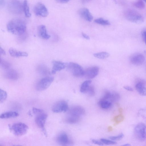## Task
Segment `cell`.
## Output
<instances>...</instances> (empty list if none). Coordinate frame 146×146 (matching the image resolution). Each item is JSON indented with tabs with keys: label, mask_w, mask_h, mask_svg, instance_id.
Instances as JSON below:
<instances>
[{
	"label": "cell",
	"mask_w": 146,
	"mask_h": 146,
	"mask_svg": "<svg viewBox=\"0 0 146 146\" xmlns=\"http://www.w3.org/2000/svg\"><path fill=\"white\" fill-rule=\"evenodd\" d=\"M0 53L2 55H5L6 54L5 51L1 47H0Z\"/></svg>",
	"instance_id": "43"
},
{
	"label": "cell",
	"mask_w": 146,
	"mask_h": 146,
	"mask_svg": "<svg viewBox=\"0 0 146 146\" xmlns=\"http://www.w3.org/2000/svg\"><path fill=\"white\" fill-rule=\"evenodd\" d=\"M33 111L34 114L36 115L43 112L44 111L41 109L33 108Z\"/></svg>",
	"instance_id": "37"
},
{
	"label": "cell",
	"mask_w": 146,
	"mask_h": 146,
	"mask_svg": "<svg viewBox=\"0 0 146 146\" xmlns=\"http://www.w3.org/2000/svg\"><path fill=\"white\" fill-rule=\"evenodd\" d=\"M36 115V116L35 119L36 123L42 131L44 135L47 136V133L45 125L48 117L47 115L43 111Z\"/></svg>",
	"instance_id": "4"
},
{
	"label": "cell",
	"mask_w": 146,
	"mask_h": 146,
	"mask_svg": "<svg viewBox=\"0 0 146 146\" xmlns=\"http://www.w3.org/2000/svg\"><path fill=\"white\" fill-rule=\"evenodd\" d=\"M124 137V135L121 133L118 135L111 136L109 137V139L113 141H118Z\"/></svg>",
	"instance_id": "35"
},
{
	"label": "cell",
	"mask_w": 146,
	"mask_h": 146,
	"mask_svg": "<svg viewBox=\"0 0 146 146\" xmlns=\"http://www.w3.org/2000/svg\"><path fill=\"white\" fill-rule=\"evenodd\" d=\"M90 0H81L82 2L83 3H86L89 2Z\"/></svg>",
	"instance_id": "45"
},
{
	"label": "cell",
	"mask_w": 146,
	"mask_h": 146,
	"mask_svg": "<svg viewBox=\"0 0 146 146\" xmlns=\"http://www.w3.org/2000/svg\"><path fill=\"white\" fill-rule=\"evenodd\" d=\"M119 110H120L119 111H120V112L121 113V112H122V109L121 108H120Z\"/></svg>",
	"instance_id": "48"
},
{
	"label": "cell",
	"mask_w": 146,
	"mask_h": 146,
	"mask_svg": "<svg viewBox=\"0 0 146 146\" xmlns=\"http://www.w3.org/2000/svg\"><path fill=\"white\" fill-rule=\"evenodd\" d=\"M135 87L136 90L141 95L146 96V87L144 83L141 81L138 82Z\"/></svg>",
	"instance_id": "20"
},
{
	"label": "cell",
	"mask_w": 146,
	"mask_h": 146,
	"mask_svg": "<svg viewBox=\"0 0 146 146\" xmlns=\"http://www.w3.org/2000/svg\"><path fill=\"white\" fill-rule=\"evenodd\" d=\"M145 53H146V51H145Z\"/></svg>",
	"instance_id": "50"
},
{
	"label": "cell",
	"mask_w": 146,
	"mask_h": 146,
	"mask_svg": "<svg viewBox=\"0 0 146 146\" xmlns=\"http://www.w3.org/2000/svg\"><path fill=\"white\" fill-rule=\"evenodd\" d=\"M23 11L25 16L29 17L31 16L27 0H24L23 3Z\"/></svg>",
	"instance_id": "25"
},
{
	"label": "cell",
	"mask_w": 146,
	"mask_h": 146,
	"mask_svg": "<svg viewBox=\"0 0 146 146\" xmlns=\"http://www.w3.org/2000/svg\"><path fill=\"white\" fill-rule=\"evenodd\" d=\"M34 11L37 16L43 17H46L48 15L47 9L45 5L42 3H37L34 7Z\"/></svg>",
	"instance_id": "10"
},
{
	"label": "cell",
	"mask_w": 146,
	"mask_h": 146,
	"mask_svg": "<svg viewBox=\"0 0 146 146\" xmlns=\"http://www.w3.org/2000/svg\"><path fill=\"white\" fill-rule=\"evenodd\" d=\"M5 77L7 79L13 80H16L19 77L17 72L13 69H9L5 74Z\"/></svg>",
	"instance_id": "18"
},
{
	"label": "cell",
	"mask_w": 146,
	"mask_h": 146,
	"mask_svg": "<svg viewBox=\"0 0 146 146\" xmlns=\"http://www.w3.org/2000/svg\"><path fill=\"white\" fill-rule=\"evenodd\" d=\"M58 3H66L69 1L70 0H56Z\"/></svg>",
	"instance_id": "41"
},
{
	"label": "cell",
	"mask_w": 146,
	"mask_h": 146,
	"mask_svg": "<svg viewBox=\"0 0 146 146\" xmlns=\"http://www.w3.org/2000/svg\"><path fill=\"white\" fill-rule=\"evenodd\" d=\"M82 36L85 39L87 40H89L90 39V37L87 35L85 34V33L82 32Z\"/></svg>",
	"instance_id": "42"
},
{
	"label": "cell",
	"mask_w": 146,
	"mask_h": 146,
	"mask_svg": "<svg viewBox=\"0 0 146 146\" xmlns=\"http://www.w3.org/2000/svg\"><path fill=\"white\" fill-rule=\"evenodd\" d=\"M124 117L121 114H119L115 117L114 120L116 124H118L122 121L124 119Z\"/></svg>",
	"instance_id": "34"
},
{
	"label": "cell",
	"mask_w": 146,
	"mask_h": 146,
	"mask_svg": "<svg viewBox=\"0 0 146 146\" xmlns=\"http://www.w3.org/2000/svg\"><path fill=\"white\" fill-rule=\"evenodd\" d=\"M68 108L67 102L65 100H62L56 103L52 106V110L54 113H59L66 111Z\"/></svg>",
	"instance_id": "9"
},
{
	"label": "cell",
	"mask_w": 146,
	"mask_h": 146,
	"mask_svg": "<svg viewBox=\"0 0 146 146\" xmlns=\"http://www.w3.org/2000/svg\"><path fill=\"white\" fill-rule=\"evenodd\" d=\"M79 117L69 115L66 119V121L68 123H77L80 120Z\"/></svg>",
	"instance_id": "26"
},
{
	"label": "cell",
	"mask_w": 146,
	"mask_h": 146,
	"mask_svg": "<svg viewBox=\"0 0 146 146\" xmlns=\"http://www.w3.org/2000/svg\"><path fill=\"white\" fill-rule=\"evenodd\" d=\"M145 58L140 53H136L133 54L130 58V61L133 64L138 66L142 64L144 62Z\"/></svg>",
	"instance_id": "13"
},
{
	"label": "cell",
	"mask_w": 146,
	"mask_h": 146,
	"mask_svg": "<svg viewBox=\"0 0 146 146\" xmlns=\"http://www.w3.org/2000/svg\"><path fill=\"white\" fill-rule=\"evenodd\" d=\"M79 15L82 18L89 22H91L93 17L89 9L85 7L80 9L78 11Z\"/></svg>",
	"instance_id": "12"
},
{
	"label": "cell",
	"mask_w": 146,
	"mask_h": 146,
	"mask_svg": "<svg viewBox=\"0 0 146 146\" xmlns=\"http://www.w3.org/2000/svg\"><path fill=\"white\" fill-rule=\"evenodd\" d=\"M8 7L9 11L14 14H20L23 11V4L19 0H11Z\"/></svg>",
	"instance_id": "5"
},
{
	"label": "cell",
	"mask_w": 146,
	"mask_h": 146,
	"mask_svg": "<svg viewBox=\"0 0 146 146\" xmlns=\"http://www.w3.org/2000/svg\"><path fill=\"white\" fill-rule=\"evenodd\" d=\"M86 93H87L90 96H94L95 94V91L94 87L92 86H90Z\"/></svg>",
	"instance_id": "36"
},
{
	"label": "cell",
	"mask_w": 146,
	"mask_h": 146,
	"mask_svg": "<svg viewBox=\"0 0 146 146\" xmlns=\"http://www.w3.org/2000/svg\"><path fill=\"white\" fill-rule=\"evenodd\" d=\"M56 141L58 143L62 145H68L71 142L68 135L64 132H62L58 135Z\"/></svg>",
	"instance_id": "14"
},
{
	"label": "cell",
	"mask_w": 146,
	"mask_h": 146,
	"mask_svg": "<svg viewBox=\"0 0 146 146\" xmlns=\"http://www.w3.org/2000/svg\"><path fill=\"white\" fill-rule=\"evenodd\" d=\"M0 65L2 69L7 70L9 69L11 66L9 62L2 58H0Z\"/></svg>",
	"instance_id": "27"
},
{
	"label": "cell",
	"mask_w": 146,
	"mask_h": 146,
	"mask_svg": "<svg viewBox=\"0 0 146 146\" xmlns=\"http://www.w3.org/2000/svg\"><path fill=\"white\" fill-rule=\"evenodd\" d=\"M54 80L52 77L46 76L40 80L36 85V89L39 91L44 90L47 89Z\"/></svg>",
	"instance_id": "7"
},
{
	"label": "cell",
	"mask_w": 146,
	"mask_h": 146,
	"mask_svg": "<svg viewBox=\"0 0 146 146\" xmlns=\"http://www.w3.org/2000/svg\"><path fill=\"white\" fill-rule=\"evenodd\" d=\"M142 35L143 40L146 44V29L142 31Z\"/></svg>",
	"instance_id": "39"
},
{
	"label": "cell",
	"mask_w": 146,
	"mask_h": 146,
	"mask_svg": "<svg viewBox=\"0 0 146 146\" xmlns=\"http://www.w3.org/2000/svg\"><path fill=\"white\" fill-rule=\"evenodd\" d=\"M109 130H112V127H110L109 128Z\"/></svg>",
	"instance_id": "47"
},
{
	"label": "cell",
	"mask_w": 146,
	"mask_h": 146,
	"mask_svg": "<svg viewBox=\"0 0 146 146\" xmlns=\"http://www.w3.org/2000/svg\"><path fill=\"white\" fill-rule=\"evenodd\" d=\"M120 98V96L117 93L111 92L110 101L112 102L118 101L119 100Z\"/></svg>",
	"instance_id": "31"
},
{
	"label": "cell",
	"mask_w": 146,
	"mask_h": 146,
	"mask_svg": "<svg viewBox=\"0 0 146 146\" xmlns=\"http://www.w3.org/2000/svg\"><path fill=\"white\" fill-rule=\"evenodd\" d=\"M135 135L141 141H144L146 139V125L143 123L138 124L134 129Z\"/></svg>",
	"instance_id": "8"
},
{
	"label": "cell",
	"mask_w": 146,
	"mask_h": 146,
	"mask_svg": "<svg viewBox=\"0 0 146 146\" xmlns=\"http://www.w3.org/2000/svg\"><path fill=\"white\" fill-rule=\"evenodd\" d=\"M5 4V0H0V5L1 7L3 6Z\"/></svg>",
	"instance_id": "44"
},
{
	"label": "cell",
	"mask_w": 146,
	"mask_h": 146,
	"mask_svg": "<svg viewBox=\"0 0 146 146\" xmlns=\"http://www.w3.org/2000/svg\"><path fill=\"white\" fill-rule=\"evenodd\" d=\"M123 146H130V145L129 144H126L124 145H123Z\"/></svg>",
	"instance_id": "46"
},
{
	"label": "cell",
	"mask_w": 146,
	"mask_h": 146,
	"mask_svg": "<svg viewBox=\"0 0 146 146\" xmlns=\"http://www.w3.org/2000/svg\"><path fill=\"white\" fill-rule=\"evenodd\" d=\"M134 5L136 7L140 9H143L145 7V4L142 0H138L135 2Z\"/></svg>",
	"instance_id": "32"
},
{
	"label": "cell",
	"mask_w": 146,
	"mask_h": 146,
	"mask_svg": "<svg viewBox=\"0 0 146 146\" xmlns=\"http://www.w3.org/2000/svg\"><path fill=\"white\" fill-rule=\"evenodd\" d=\"M91 82L92 81L90 80L84 81L81 86L80 89V92L82 93H86Z\"/></svg>",
	"instance_id": "24"
},
{
	"label": "cell",
	"mask_w": 146,
	"mask_h": 146,
	"mask_svg": "<svg viewBox=\"0 0 146 146\" xmlns=\"http://www.w3.org/2000/svg\"><path fill=\"white\" fill-rule=\"evenodd\" d=\"M37 72L42 75H47L50 74V72L48 67L43 64H40L36 68Z\"/></svg>",
	"instance_id": "21"
},
{
	"label": "cell",
	"mask_w": 146,
	"mask_h": 146,
	"mask_svg": "<svg viewBox=\"0 0 146 146\" xmlns=\"http://www.w3.org/2000/svg\"><path fill=\"white\" fill-rule=\"evenodd\" d=\"M112 102L109 100L102 98L99 101L98 105L102 109H108L112 105Z\"/></svg>",
	"instance_id": "22"
},
{
	"label": "cell",
	"mask_w": 146,
	"mask_h": 146,
	"mask_svg": "<svg viewBox=\"0 0 146 146\" xmlns=\"http://www.w3.org/2000/svg\"><path fill=\"white\" fill-rule=\"evenodd\" d=\"M9 52L11 56L15 57H26L28 55L26 52L17 50L12 48L9 49Z\"/></svg>",
	"instance_id": "19"
},
{
	"label": "cell",
	"mask_w": 146,
	"mask_h": 146,
	"mask_svg": "<svg viewBox=\"0 0 146 146\" xmlns=\"http://www.w3.org/2000/svg\"><path fill=\"white\" fill-rule=\"evenodd\" d=\"M38 33L39 36L44 39H48L50 37V36L47 33L45 26L44 25H41L38 26Z\"/></svg>",
	"instance_id": "17"
},
{
	"label": "cell",
	"mask_w": 146,
	"mask_h": 146,
	"mask_svg": "<svg viewBox=\"0 0 146 146\" xmlns=\"http://www.w3.org/2000/svg\"><path fill=\"white\" fill-rule=\"evenodd\" d=\"M123 88L129 91L132 92L133 90V89L131 87L129 86H124L123 87Z\"/></svg>",
	"instance_id": "40"
},
{
	"label": "cell",
	"mask_w": 146,
	"mask_h": 146,
	"mask_svg": "<svg viewBox=\"0 0 146 146\" xmlns=\"http://www.w3.org/2000/svg\"><path fill=\"white\" fill-rule=\"evenodd\" d=\"M67 67L74 76L80 77L84 76V70L78 64L70 62L67 64Z\"/></svg>",
	"instance_id": "6"
},
{
	"label": "cell",
	"mask_w": 146,
	"mask_h": 146,
	"mask_svg": "<svg viewBox=\"0 0 146 146\" xmlns=\"http://www.w3.org/2000/svg\"><path fill=\"white\" fill-rule=\"evenodd\" d=\"M93 55L96 58L100 59L106 58L110 56L109 53L104 52L94 53Z\"/></svg>",
	"instance_id": "28"
},
{
	"label": "cell",
	"mask_w": 146,
	"mask_h": 146,
	"mask_svg": "<svg viewBox=\"0 0 146 146\" xmlns=\"http://www.w3.org/2000/svg\"><path fill=\"white\" fill-rule=\"evenodd\" d=\"M145 2H146V0H143Z\"/></svg>",
	"instance_id": "49"
},
{
	"label": "cell",
	"mask_w": 146,
	"mask_h": 146,
	"mask_svg": "<svg viewBox=\"0 0 146 146\" xmlns=\"http://www.w3.org/2000/svg\"><path fill=\"white\" fill-rule=\"evenodd\" d=\"M26 27L25 21L19 18L12 19L9 22L7 26V30L9 32L19 36L25 33Z\"/></svg>",
	"instance_id": "1"
},
{
	"label": "cell",
	"mask_w": 146,
	"mask_h": 146,
	"mask_svg": "<svg viewBox=\"0 0 146 146\" xmlns=\"http://www.w3.org/2000/svg\"><path fill=\"white\" fill-rule=\"evenodd\" d=\"M9 128L13 134L17 136H21L25 134L29 129L27 125L21 122L14 123L11 126H9Z\"/></svg>",
	"instance_id": "3"
},
{
	"label": "cell",
	"mask_w": 146,
	"mask_h": 146,
	"mask_svg": "<svg viewBox=\"0 0 146 146\" xmlns=\"http://www.w3.org/2000/svg\"><path fill=\"white\" fill-rule=\"evenodd\" d=\"M100 141L102 142L103 144L107 145H115L117 143L116 142L114 141L111 140H109L104 138H102L100 139Z\"/></svg>",
	"instance_id": "33"
},
{
	"label": "cell",
	"mask_w": 146,
	"mask_h": 146,
	"mask_svg": "<svg viewBox=\"0 0 146 146\" xmlns=\"http://www.w3.org/2000/svg\"><path fill=\"white\" fill-rule=\"evenodd\" d=\"M7 96V94L6 91L0 89V102L1 103L3 102L6 99Z\"/></svg>",
	"instance_id": "30"
},
{
	"label": "cell",
	"mask_w": 146,
	"mask_h": 146,
	"mask_svg": "<svg viewBox=\"0 0 146 146\" xmlns=\"http://www.w3.org/2000/svg\"><path fill=\"white\" fill-rule=\"evenodd\" d=\"M92 141L94 143L99 145H103V143L101 141H99L98 140L95 139H92Z\"/></svg>",
	"instance_id": "38"
},
{
	"label": "cell",
	"mask_w": 146,
	"mask_h": 146,
	"mask_svg": "<svg viewBox=\"0 0 146 146\" xmlns=\"http://www.w3.org/2000/svg\"><path fill=\"white\" fill-rule=\"evenodd\" d=\"M85 113V111L83 107L79 106H75L71 108L69 110V114L80 117Z\"/></svg>",
	"instance_id": "16"
},
{
	"label": "cell",
	"mask_w": 146,
	"mask_h": 146,
	"mask_svg": "<svg viewBox=\"0 0 146 146\" xmlns=\"http://www.w3.org/2000/svg\"><path fill=\"white\" fill-rule=\"evenodd\" d=\"M52 63V68L51 72L53 74H55L56 72L64 69L67 65V63L58 61H53Z\"/></svg>",
	"instance_id": "15"
},
{
	"label": "cell",
	"mask_w": 146,
	"mask_h": 146,
	"mask_svg": "<svg viewBox=\"0 0 146 146\" xmlns=\"http://www.w3.org/2000/svg\"><path fill=\"white\" fill-rule=\"evenodd\" d=\"M126 19L129 21L137 24H141L143 22L144 19L138 12L132 9L126 10L124 13Z\"/></svg>",
	"instance_id": "2"
},
{
	"label": "cell",
	"mask_w": 146,
	"mask_h": 146,
	"mask_svg": "<svg viewBox=\"0 0 146 146\" xmlns=\"http://www.w3.org/2000/svg\"><path fill=\"white\" fill-rule=\"evenodd\" d=\"M95 23L102 25H108L110 24V23L108 20L102 18H99L94 20Z\"/></svg>",
	"instance_id": "29"
},
{
	"label": "cell",
	"mask_w": 146,
	"mask_h": 146,
	"mask_svg": "<svg viewBox=\"0 0 146 146\" xmlns=\"http://www.w3.org/2000/svg\"><path fill=\"white\" fill-rule=\"evenodd\" d=\"M99 71L98 67L96 66L90 67L84 70V76L88 79H93L98 75Z\"/></svg>",
	"instance_id": "11"
},
{
	"label": "cell",
	"mask_w": 146,
	"mask_h": 146,
	"mask_svg": "<svg viewBox=\"0 0 146 146\" xmlns=\"http://www.w3.org/2000/svg\"><path fill=\"white\" fill-rule=\"evenodd\" d=\"M19 115V113L15 111H9L2 113L0 115V118L2 119H8L16 117Z\"/></svg>",
	"instance_id": "23"
}]
</instances>
